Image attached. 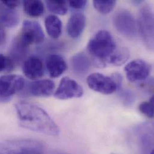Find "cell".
<instances>
[{
  "label": "cell",
  "instance_id": "cell-1",
  "mask_svg": "<svg viewBox=\"0 0 154 154\" xmlns=\"http://www.w3.org/2000/svg\"><path fill=\"white\" fill-rule=\"evenodd\" d=\"M19 125L26 129L49 136H58L60 129L42 108L31 103L21 101L15 104Z\"/></svg>",
  "mask_w": 154,
  "mask_h": 154
},
{
  "label": "cell",
  "instance_id": "cell-2",
  "mask_svg": "<svg viewBox=\"0 0 154 154\" xmlns=\"http://www.w3.org/2000/svg\"><path fill=\"white\" fill-rule=\"evenodd\" d=\"M120 48L112 34L106 30L98 31L89 40L87 49L90 56L98 66L112 65L116 54Z\"/></svg>",
  "mask_w": 154,
  "mask_h": 154
},
{
  "label": "cell",
  "instance_id": "cell-3",
  "mask_svg": "<svg viewBox=\"0 0 154 154\" xmlns=\"http://www.w3.org/2000/svg\"><path fill=\"white\" fill-rule=\"evenodd\" d=\"M43 144L34 139L8 140L0 145V154H43Z\"/></svg>",
  "mask_w": 154,
  "mask_h": 154
},
{
  "label": "cell",
  "instance_id": "cell-4",
  "mask_svg": "<svg viewBox=\"0 0 154 154\" xmlns=\"http://www.w3.org/2000/svg\"><path fill=\"white\" fill-rule=\"evenodd\" d=\"M138 28L146 47L154 49V13L152 8L148 4L143 5L138 14Z\"/></svg>",
  "mask_w": 154,
  "mask_h": 154
},
{
  "label": "cell",
  "instance_id": "cell-5",
  "mask_svg": "<svg viewBox=\"0 0 154 154\" xmlns=\"http://www.w3.org/2000/svg\"><path fill=\"white\" fill-rule=\"evenodd\" d=\"M113 24L116 29L128 38H135L137 33V26L133 14L127 10H118L113 17Z\"/></svg>",
  "mask_w": 154,
  "mask_h": 154
},
{
  "label": "cell",
  "instance_id": "cell-6",
  "mask_svg": "<svg viewBox=\"0 0 154 154\" xmlns=\"http://www.w3.org/2000/svg\"><path fill=\"white\" fill-rule=\"evenodd\" d=\"M25 84L24 79L19 75H10L0 77V102L10 101L14 94L24 88Z\"/></svg>",
  "mask_w": 154,
  "mask_h": 154
},
{
  "label": "cell",
  "instance_id": "cell-7",
  "mask_svg": "<svg viewBox=\"0 0 154 154\" xmlns=\"http://www.w3.org/2000/svg\"><path fill=\"white\" fill-rule=\"evenodd\" d=\"M87 83L92 90L104 95L112 94L118 89V85L113 78L98 73L91 74L87 78Z\"/></svg>",
  "mask_w": 154,
  "mask_h": 154
},
{
  "label": "cell",
  "instance_id": "cell-8",
  "mask_svg": "<svg viewBox=\"0 0 154 154\" xmlns=\"http://www.w3.org/2000/svg\"><path fill=\"white\" fill-rule=\"evenodd\" d=\"M83 88L75 80L69 77H63L54 94L59 100L80 98L83 95Z\"/></svg>",
  "mask_w": 154,
  "mask_h": 154
},
{
  "label": "cell",
  "instance_id": "cell-9",
  "mask_svg": "<svg viewBox=\"0 0 154 154\" xmlns=\"http://www.w3.org/2000/svg\"><path fill=\"white\" fill-rule=\"evenodd\" d=\"M151 70V64L141 59H137L130 62L124 69L127 79L131 82L146 79L149 76Z\"/></svg>",
  "mask_w": 154,
  "mask_h": 154
},
{
  "label": "cell",
  "instance_id": "cell-10",
  "mask_svg": "<svg viewBox=\"0 0 154 154\" xmlns=\"http://www.w3.org/2000/svg\"><path fill=\"white\" fill-rule=\"evenodd\" d=\"M29 45L41 43L45 39V34L40 25L36 21L26 20L23 22L19 34Z\"/></svg>",
  "mask_w": 154,
  "mask_h": 154
},
{
  "label": "cell",
  "instance_id": "cell-11",
  "mask_svg": "<svg viewBox=\"0 0 154 154\" xmlns=\"http://www.w3.org/2000/svg\"><path fill=\"white\" fill-rule=\"evenodd\" d=\"M29 46L20 34L14 38L10 47L9 58L14 65H18L25 60Z\"/></svg>",
  "mask_w": 154,
  "mask_h": 154
},
{
  "label": "cell",
  "instance_id": "cell-12",
  "mask_svg": "<svg viewBox=\"0 0 154 154\" xmlns=\"http://www.w3.org/2000/svg\"><path fill=\"white\" fill-rule=\"evenodd\" d=\"M55 85L49 79L39 80L29 84L28 93L37 97H47L52 95L54 92Z\"/></svg>",
  "mask_w": 154,
  "mask_h": 154
},
{
  "label": "cell",
  "instance_id": "cell-13",
  "mask_svg": "<svg viewBox=\"0 0 154 154\" xmlns=\"http://www.w3.org/2000/svg\"><path fill=\"white\" fill-rule=\"evenodd\" d=\"M23 72L26 77L31 80L41 78L44 75V66L42 60L37 57L32 56L25 60Z\"/></svg>",
  "mask_w": 154,
  "mask_h": 154
},
{
  "label": "cell",
  "instance_id": "cell-14",
  "mask_svg": "<svg viewBox=\"0 0 154 154\" xmlns=\"http://www.w3.org/2000/svg\"><path fill=\"white\" fill-rule=\"evenodd\" d=\"M46 65L49 76L52 78L61 76L67 67L64 59L57 54L49 55L46 60Z\"/></svg>",
  "mask_w": 154,
  "mask_h": 154
},
{
  "label": "cell",
  "instance_id": "cell-15",
  "mask_svg": "<svg viewBox=\"0 0 154 154\" xmlns=\"http://www.w3.org/2000/svg\"><path fill=\"white\" fill-rule=\"evenodd\" d=\"M86 26V17L81 13H76L70 17L67 31L69 36L73 38H78L83 32Z\"/></svg>",
  "mask_w": 154,
  "mask_h": 154
},
{
  "label": "cell",
  "instance_id": "cell-16",
  "mask_svg": "<svg viewBox=\"0 0 154 154\" xmlns=\"http://www.w3.org/2000/svg\"><path fill=\"white\" fill-rule=\"evenodd\" d=\"M73 72L78 76L85 75L89 70L91 61L84 53H78L75 55L70 61Z\"/></svg>",
  "mask_w": 154,
  "mask_h": 154
},
{
  "label": "cell",
  "instance_id": "cell-17",
  "mask_svg": "<svg viewBox=\"0 0 154 154\" xmlns=\"http://www.w3.org/2000/svg\"><path fill=\"white\" fill-rule=\"evenodd\" d=\"M19 16L15 10L10 9L0 4V25L12 28L17 25Z\"/></svg>",
  "mask_w": 154,
  "mask_h": 154
},
{
  "label": "cell",
  "instance_id": "cell-18",
  "mask_svg": "<svg viewBox=\"0 0 154 154\" xmlns=\"http://www.w3.org/2000/svg\"><path fill=\"white\" fill-rule=\"evenodd\" d=\"M46 31L52 38H58L62 33V22L60 19L53 14L48 16L45 20Z\"/></svg>",
  "mask_w": 154,
  "mask_h": 154
},
{
  "label": "cell",
  "instance_id": "cell-19",
  "mask_svg": "<svg viewBox=\"0 0 154 154\" xmlns=\"http://www.w3.org/2000/svg\"><path fill=\"white\" fill-rule=\"evenodd\" d=\"M25 13L30 17H38L45 13V6L41 1L26 0L23 2Z\"/></svg>",
  "mask_w": 154,
  "mask_h": 154
},
{
  "label": "cell",
  "instance_id": "cell-20",
  "mask_svg": "<svg viewBox=\"0 0 154 154\" xmlns=\"http://www.w3.org/2000/svg\"><path fill=\"white\" fill-rule=\"evenodd\" d=\"M48 10L57 14L64 15L68 11V2L66 1L49 0L46 1Z\"/></svg>",
  "mask_w": 154,
  "mask_h": 154
},
{
  "label": "cell",
  "instance_id": "cell-21",
  "mask_svg": "<svg viewBox=\"0 0 154 154\" xmlns=\"http://www.w3.org/2000/svg\"><path fill=\"white\" fill-rule=\"evenodd\" d=\"M116 1L114 0H95L93 5L95 8L103 14L110 13L115 8Z\"/></svg>",
  "mask_w": 154,
  "mask_h": 154
},
{
  "label": "cell",
  "instance_id": "cell-22",
  "mask_svg": "<svg viewBox=\"0 0 154 154\" xmlns=\"http://www.w3.org/2000/svg\"><path fill=\"white\" fill-rule=\"evenodd\" d=\"M139 110L145 116L152 118L154 117V96H152L149 101L140 103Z\"/></svg>",
  "mask_w": 154,
  "mask_h": 154
},
{
  "label": "cell",
  "instance_id": "cell-23",
  "mask_svg": "<svg viewBox=\"0 0 154 154\" xmlns=\"http://www.w3.org/2000/svg\"><path fill=\"white\" fill-rule=\"evenodd\" d=\"M14 64L9 57L0 54V73L10 72L14 69Z\"/></svg>",
  "mask_w": 154,
  "mask_h": 154
},
{
  "label": "cell",
  "instance_id": "cell-24",
  "mask_svg": "<svg viewBox=\"0 0 154 154\" xmlns=\"http://www.w3.org/2000/svg\"><path fill=\"white\" fill-rule=\"evenodd\" d=\"M87 1L85 0H73V1H70L69 2V4L70 6L76 10H82L83 9L86 4H87Z\"/></svg>",
  "mask_w": 154,
  "mask_h": 154
},
{
  "label": "cell",
  "instance_id": "cell-25",
  "mask_svg": "<svg viewBox=\"0 0 154 154\" xmlns=\"http://www.w3.org/2000/svg\"><path fill=\"white\" fill-rule=\"evenodd\" d=\"M1 2L4 5L5 7L14 10L16 7H17L20 4L19 1H14V0H8V1H1Z\"/></svg>",
  "mask_w": 154,
  "mask_h": 154
},
{
  "label": "cell",
  "instance_id": "cell-26",
  "mask_svg": "<svg viewBox=\"0 0 154 154\" xmlns=\"http://www.w3.org/2000/svg\"><path fill=\"white\" fill-rule=\"evenodd\" d=\"M6 39L5 31L2 26L0 25V46L4 45Z\"/></svg>",
  "mask_w": 154,
  "mask_h": 154
},
{
  "label": "cell",
  "instance_id": "cell-27",
  "mask_svg": "<svg viewBox=\"0 0 154 154\" xmlns=\"http://www.w3.org/2000/svg\"><path fill=\"white\" fill-rule=\"evenodd\" d=\"M63 154V153H61V154Z\"/></svg>",
  "mask_w": 154,
  "mask_h": 154
},
{
  "label": "cell",
  "instance_id": "cell-28",
  "mask_svg": "<svg viewBox=\"0 0 154 154\" xmlns=\"http://www.w3.org/2000/svg\"></svg>",
  "mask_w": 154,
  "mask_h": 154
}]
</instances>
